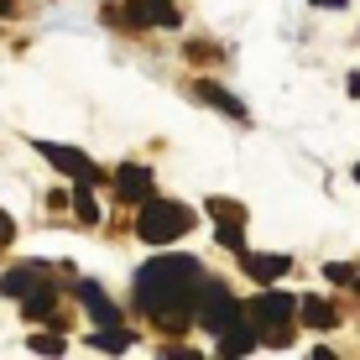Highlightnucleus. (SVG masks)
<instances>
[{"instance_id": "f257e3e1", "label": "nucleus", "mask_w": 360, "mask_h": 360, "mask_svg": "<svg viewBox=\"0 0 360 360\" xmlns=\"http://www.w3.org/2000/svg\"><path fill=\"white\" fill-rule=\"evenodd\" d=\"M198 292H204V271L193 256H157L136 271V303L152 314L157 329H183L198 319Z\"/></svg>"}, {"instance_id": "f03ea898", "label": "nucleus", "mask_w": 360, "mask_h": 360, "mask_svg": "<svg viewBox=\"0 0 360 360\" xmlns=\"http://www.w3.org/2000/svg\"><path fill=\"white\" fill-rule=\"evenodd\" d=\"M193 219H198V214H188V204H172V198H146L141 214H136V235H141L146 245H167V240H178V235H188Z\"/></svg>"}, {"instance_id": "7ed1b4c3", "label": "nucleus", "mask_w": 360, "mask_h": 360, "mask_svg": "<svg viewBox=\"0 0 360 360\" xmlns=\"http://www.w3.org/2000/svg\"><path fill=\"white\" fill-rule=\"evenodd\" d=\"M245 308L235 303V292L225 288V282H204V292H198V319L193 324H204L209 334H225L230 324H240Z\"/></svg>"}, {"instance_id": "20e7f679", "label": "nucleus", "mask_w": 360, "mask_h": 360, "mask_svg": "<svg viewBox=\"0 0 360 360\" xmlns=\"http://www.w3.org/2000/svg\"><path fill=\"white\" fill-rule=\"evenodd\" d=\"M297 314V297L292 292H277V288H266L262 297H251L245 303V319H251L262 334H271V329H288V319Z\"/></svg>"}, {"instance_id": "39448f33", "label": "nucleus", "mask_w": 360, "mask_h": 360, "mask_svg": "<svg viewBox=\"0 0 360 360\" xmlns=\"http://www.w3.org/2000/svg\"><path fill=\"white\" fill-rule=\"evenodd\" d=\"M37 152H42V157H47V162H53L58 172H68L73 183H99V178H105V172H99V167H94L84 152H73V146H58V141H37Z\"/></svg>"}, {"instance_id": "423d86ee", "label": "nucleus", "mask_w": 360, "mask_h": 360, "mask_svg": "<svg viewBox=\"0 0 360 360\" xmlns=\"http://www.w3.org/2000/svg\"><path fill=\"white\" fill-rule=\"evenodd\" d=\"M115 198H120V204H136V209H141L146 198H152V172H146L141 162H126V167L115 172Z\"/></svg>"}, {"instance_id": "0eeeda50", "label": "nucleus", "mask_w": 360, "mask_h": 360, "mask_svg": "<svg viewBox=\"0 0 360 360\" xmlns=\"http://www.w3.org/2000/svg\"><path fill=\"white\" fill-rule=\"evenodd\" d=\"M240 266H245V277H256L262 288H271L277 277H288V271H292V256H271V251H240Z\"/></svg>"}, {"instance_id": "6e6552de", "label": "nucleus", "mask_w": 360, "mask_h": 360, "mask_svg": "<svg viewBox=\"0 0 360 360\" xmlns=\"http://www.w3.org/2000/svg\"><path fill=\"white\" fill-rule=\"evenodd\" d=\"M42 282H53V266H42V262H27V266H16V271H6V277H0V292L6 297H27V292H37L42 288Z\"/></svg>"}, {"instance_id": "1a4fd4ad", "label": "nucleus", "mask_w": 360, "mask_h": 360, "mask_svg": "<svg viewBox=\"0 0 360 360\" xmlns=\"http://www.w3.org/2000/svg\"><path fill=\"white\" fill-rule=\"evenodd\" d=\"M126 21H136V27H178V11H172V0H131V16Z\"/></svg>"}, {"instance_id": "9d476101", "label": "nucleus", "mask_w": 360, "mask_h": 360, "mask_svg": "<svg viewBox=\"0 0 360 360\" xmlns=\"http://www.w3.org/2000/svg\"><path fill=\"white\" fill-rule=\"evenodd\" d=\"M79 297H84V308H89L94 324H120V308L105 297V288H99V282H79Z\"/></svg>"}, {"instance_id": "9b49d317", "label": "nucleus", "mask_w": 360, "mask_h": 360, "mask_svg": "<svg viewBox=\"0 0 360 360\" xmlns=\"http://www.w3.org/2000/svg\"><path fill=\"white\" fill-rule=\"evenodd\" d=\"M21 314H27V319H58V288L42 282L37 292H27V297H21Z\"/></svg>"}, {"instance_id": "f8f14e48", "label": "nucleus", "mask_w": 360, "mask_h": 360, "mask_svg": "<svg viewBox=\"0 0 360 360\" xmlns=\"http://www.w3.org/2000/svg\"><path fill=\"white\" fill-rule=\"evenodd\" d=\"M297 319H303L308 329H334L340 324V308H329L324 297H303V303H297Z\"/></svg>"}, {"instance_id": "ddd939ff", "label": "nucleus", "mask_w": 360, "mask_h": 360, "mask_svg": "<svg viewBox=\"0 0 360 360\" xmlns=\"http://www.w3.org/2000/svg\"><path fill=\"white\" fill-rule=\"evenodd\" d=\"M193 94H198V99H204V105H214V110H225V115H235V120H245V110H240V99H235V94H225V89H219V84H209V79H198V84H193Z\"/></svg>"}, {"instance_id": "4468645a", "label": "nucleus", "mask_w": 360, "mask_h": 360, "mask_svg": "<svg viewBox=\"0 0 360 360\" xmlns=\"http://www.w3.org/2000/svg\"><path fill=\"white\" fill-rule=\"evenodd\" d=\"M131 340H136L131 329H120V324H99V329L89 334V350H110V355H120V350H131Z\"/></svg>"}, {"instance_id": "2eb2a0df", "label": "nucleus", "mask_w": 360, "mask_h": 360, "mask_svg": "<svg viewBox=\"0 0 360 360\" xmlns=\"http://www.w3.org/2000/svg\"><path fill=\"white\" fill-rule=\"evenodd\" d=\"M94 183H79V188H73V209H79V219H84V225H94V219H99V204H94Z\"/></svg>"}, {"instance_id": "dca6fc26", "label": "nucleus", "mask_w": 360, "mask_h": 360, "mask_svg": "<svg viewBox=\"0 0 360 360\" xmlns=\"http://www.w3.org/2000/svg\"><path fill=\"white\" fill-rule=\"evenodd\" d=\"M219 245L245 251V219H219Z\"/></svg>"}, {"instance_id": "f3484780", "label": "nucleus", "mask_w": 360, "mask_h": 360, "mask_svg": "<svg viewBox=\"0 0 360 360\" xmlns=\"http://www.w3.org/2000/svg\"><path fill=\"white\" fill-rule=\"evenodd\" d=\"M32 350H37V355H63V340H58V334H37Z\"/></svg>"}, {"instance_id": "a211bd4d", "label": "nucleus", "mask_w": 360, "mask_h": 360, "mask_svg": "<svg viewBox=\"0 0 360 360\" xmlns=\"http://www.w3.org/2000/svg\"><path fill=\"white\" fill-rule=\"evenodd\" d=\"M209 209H214L219 219H245V209L240 204H225V198H209Z\"/></svg>"}, {"instance_id": "6ab92c4d", "label": "nucleus", "mask_w": 360, "mask_h": 360, "mask_svg": "<svg viewBox=\"0 0 360 360\" xmlns=\"http://www.w3.org/2000/svg\"><path fill=\"white\" fill-rule=\"evenodd\" d=\"M324 271H329V282H355V266H345V262H334Z\"/></svg>"}, {"instance_id": "aec40b11", "label": "nucleus", "mask_w": 360, "mask_h": 360, "mask_svg": "<svg viewBox=\"0 0 360 360\" xmlns=\"http://www.w3.org/2000/svg\"><path fill=\"white\" fill-rule=\"evenodd\" d=\"M11 235H16V225H11V214H0V245H6Z\"/></svg>"}, {"instance_id": "412c9836", "label": "nucleus", "mask_w": 360, "mask_h": 360, "mask_svg": "<svg viewBox=\"0 0 360 360\" xmlns=\"http://www.w3.org/2000/svg\"><path fill=\"white\" fill-rule=\"evenodd\" d=\"M314 6H319V11H340L345 0H314Z\"/></svg>"}, {"instance_id": "4be33fe9", "label": "nucleus", "mask_w": 360, "mask_h": 360, "mask_svg": "<svg viewBox=\"0 0 360 360\" xmlns=\"http://www.w3.org/2000/svg\"><path fill=\"white\" fill-rule=\"evenodd\" d=\"M350 94L360 99V73H350Z\"/></svg>"}, {"instance_id": "5701e85b", "label": "nucleus", "mask_w": 360, "mask_h": 360, "mask_svg": "<svg viewBox=\"0 0 360 360\" xmlns=\"http://www.w3.org/2000/svg\"><path fill=\"white\" fill-rule=\"evenodd\" d=\"M11 11H16V0H0V16H11Z\"/></svg>"}, {"instance_id": "b1692460", "label": "nucleus", "mask_w": 360, "mask_h": 360, "mask_svg": "<svg viewBox=\"0 0 360 360\" xmlns=\"http://www.w3.org/2000/svg\"><path fill=\"white\" fill-rule=\"evenodd\" d=\"M355 292H360V266H355Z\"/></svg>"}, {"instance_id": "393cba45", "label": "nucleus", "mask_w": 360, "mask_h": 360, "mask_svg": "<svg viewBox=\"0 0 360 360\" xmlns=\"http://www.w3.org/2000/svg\"><path fill=\"white\" fill-rule=\"evenodd\" d=\"M355 178H360V167H355Z\"/></svg>"}]
</instances>
